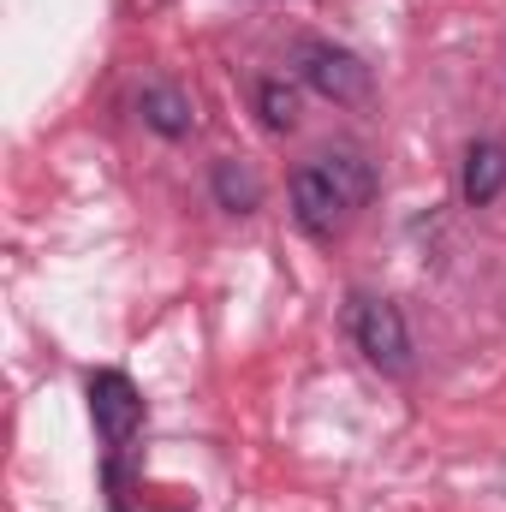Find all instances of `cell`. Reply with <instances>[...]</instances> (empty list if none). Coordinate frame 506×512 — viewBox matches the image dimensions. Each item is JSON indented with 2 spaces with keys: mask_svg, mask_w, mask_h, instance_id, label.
Segmentation results:
<instances>
[{
  "mask_svg": "<svg viewBox=\"0 0 506 512\" xmlns=\"http://www.w3.org/2000/svg\"><path fill=\"white\" fill-rule=\"evenodd\" d=\"M90 417H96V429H102L108 447H126L131 435H137V423H143V399H137L131 376L96 370L90 376Z\"/></svg>",
  "mask_w": 506,
  "mask_h": 512,
  "instance_id": "obj_3",
  "label": "cell"
},
{
  "mask_svg": "<svg viewBox=\"0 0 506 512\" xmlns=\"http://www.w3.org/2000/svg\"><path fill=\"white\" fill-rule=\"evenodd\" d=\"M304 84L322 90L328 102H364L370 96V72L346 48H328V42H310L304 48Z\"/></svg>",
  "mask_w": 506,
  "mask_h": 512,
  "instance_id": "obj_4",
  "label": "cell"
},
{
  "mask_svg": "<svg viewBox=\"0 0 506 512\" xmlns=\"http://www.w3.org/2000/svg\"><path fill=\"white\" fill-rule=\"evenodd\" d=\"M215 197H221V209L251 215L256 203H262V185H256L251 167H239V161H215Z\"/></svg>",
  "mask_w": 506,
  "mask_h": 512,
  "instance_id": "obj_7",
  "label": "cell"
},
{
  "mask_svg": "<svg viewBox=\"0 0 506 512\" xmlns=\"http://www.w3.org/2000/svg\"><path fill=\"white\" fill-rule=\"evenodd\" d=\"M506 185V149L501 143H471L465 149V203L471 209H483V203H495Z\"/></svg>",
  "mask_w": 506,
  "mask_h": 512,
  "instance_id": "obj_5",
  "label": "cell"
},
{
  "mask_svg": "<svg viewBox=\"0 0 506 512\" xmlns=\"http://www.w3.org/2000/svg\"><path fill=\"white\" fill-rule=\"evenodd\" d=\"M322 167H328V179L340 185V197H346L352 209H364V203H370V191H376L370 161H358V155H322Z\"/></svg>",
  "mask_w": 506,
  "mask_h": 512,
  "instance_id": "obj_8",
  "label": "cell"
},
{
  "mask_svg": "<svg viewBox=\"0 0 506 512\" xmlns=\"http://www.w3.org/2000/svg\"><path fill=\"white\" fill-rule=\"evenodd\" d=\"M292 215H298V227H304V233H316V239L340 233V221L352 215V203L340 197V185L328 179V167H322V161H310V167H298V173H292Z\"/></svg>",
  "mask_w": 506,
  "mask_h": 512,
  "instance_id": "obj_2",
  "label": "cell"
},
{
  "mask_svg": "<svg viewBox=\"0 0 506 512\" xmlns=\"http://www.w3.org/2000/svg\"><path fill=\"white\" fill-rule=\"evenodd\" d=\"M137 108H143V126L161 131V137H185V131L197 126V114H191V96H185V90H173V84H149Z\"/></svg>",
  "mask_w": 506,
  "mask_h": 512,
  "instance_id": "obj_6",
  "label": "cell"
},
{
  "mask_svg": "<svg viewBox=\"0 0 506 512\" xmlns=\"http://www.w3.org/2000/svg\"><path fill=\"white\" fill-rule=\"evenodd\" d=\"M352 328H358V352H364L370 364H381V370H405V364H411V334H405L399 304L364 298L358 316H352Z\"/></svg>",
  "mask_w": 506,
  "mask_h": 512,
  "instance_id": "obj_1",
  "label": "cell"
},
{
  "mask_svg": "<svg viewBox=\"0 0 506 512\" xmlns=\"http://www.w3.org/2000/svg\"><path fill=\"white\" fill-rule=\"evenodd\" d=\"M256 108H262V120H268L274 131L298 126V90L280 84V78H262V84H256Z\"/></svg>",
  "mask_w": 506,
  "mask_h": 512,
  "instance_id": "obj_9",
  "label": "cell"
}]
</instances>
